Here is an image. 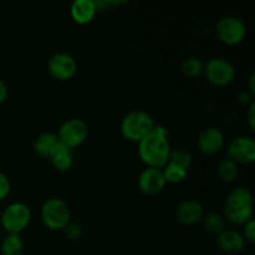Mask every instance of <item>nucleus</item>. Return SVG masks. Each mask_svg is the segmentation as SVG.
Returning a JSON list of instances; mask_svg holds the SVG:
<instances>
[{
	"label": "nucleus",
	"mask_w": 255,
	"mask_h": 255,
	"mask_svg": "<svg viewBox=\"0 0 255 255\" xmlns=\"http://www.w3.org/2000/svg\"><path fill=\"white\" fill-rule=\"evenodd\" d=\"M137 143L139 159L147 167L162 169L168 163L172 149L168 141V133L163 126L154 125L153 129Z\"/></svg>",
	"instance_id": "1"
},
{
	"label": "nucleus",
	"mask_w": 255,
	"mask_h": 255,
	"mask_svg": "<svg viewBox=\"0 0 255 255\" xmlns=\"http://www.w3.org/2000/svg\"><path fill=\"white\" fill-rule=\"evenodd\" d=\"M254 199L248 187L238 186L229 192L223 206V217L226 221L237 226H243L253 219Z\"/></svg>",
	"instance_id": "2"
},
{
	"label": "nucleus",
	"mask_w": 255,
	"mask_h": 255,
	"mask_svg": "<svg viewBox=\"0 0 255 255\" xmlns=\"http://www.w3.org/2000/svg\"><path fill=\"white\" fill-rule=\"evenodd\" d=\"M154 121L149 114L142 110L128 112L121 121V133L126 139L139 142L153 129Z\"/></svg>",
	"instance_id": "3"
},
{
	"label": "nucleus",
	"mask_w": 255,
	"mask_h": 255,
	"mask_svg": "<svg viewBox=\"0 0 255 255\" xmlns=\"http://www.w3.org/2000/svg\"><path fill=\"white\" fill-rule=\"evenodd\" d=\"M40 216L44 226L51 231H64L71 218L70 208L66 202L56 197L47 199L42 204Z\"/></svg>",
	"instance_id": "4"
},
{
	"label": "nucleus",
	"mask_w": 255,
	"mask_h": 255,
	"mask_svg": "<svg viewBox=\"0 0 255 255\" xmlns=\"http://www.w3.org/2000/svg\"><path fill=\"white\" fill-rule=\"evenodd\" d=\"M0 222L7 234H20L31 222V209L24 202L10 203L2 212Z\"/></svg>",
	"instance_id": "5"
},
{
	"label": "nucleus",
	"mask_w": 255,
	"mask_h": 255,
	"mask_svg": "<svg viewBox=\"0 0 255 255\" xmlns=\"http://www.w3.org/2000/svg\"><path fill=\"white\" fill-rule=\"evenodd\" d=\"M207 80L217 87H226L236 79V67L224 57H213L204 64Z\"/></svg>",
	"instance_id": "6"
},
{
	"label": "nucleus",
	"mask_w": 255,
	"mask_h": 255,
	"mask_svg": "<svg viewBox=\"0 0 255 255\" xmlns=\"http://www.w3.org/2000/svg\"><path fill=\"white\" fill-rule=\"evenodd\" d=\"M216 34L219 41L229 46H234L246 39L247 26L242 19L228 15L218 20L216 25Z\"/></svg>",
	"instance_id": "7"
},
{
	"label": "nucleus",
	"mask_w": 255,
	"mask_h": 255,
	"mask_svg": "<svg viewBox=\"0 0 255 255\" xmlns=\"http://www.w3.org/2000/svg\"><path fill=\"white\" fill-rule=\"evenodd\" d=\"M57 138L64 146L72 149L81 146L89 136V126L81 119L66 120L57 131Z\"/></svg>",
	"instance_id": "8"
},
{
	"label": "nucleus",
	"mask_w": 255,
	"mask_h": 255,
	"mask_svg": "<svg viewBox=\"0 0 255 255\" xmlns=\"http://www.w3.org/2000/svg\"><path fill=\"white\" fill-rule=\"evenodd\" d=\"M47 70L54 79L66 81L75 76L77 71L76 60L67 52H56L47 62Z\"/></svg>",
	"instance_id": "9"
},
{
	"label": "nucleus",
	"mask_w": 255,
	"mask_h": 255,
	"mask_svg": "<svg viewBox=\"0 0 255 255\" xmlns=\"http://www.w3.org/2000/svg\"><path fill=\"white\" fill-rule=\"evenodd\" d=\"M228 158L237 164H251L255 161V141L253 137L239 136L228 146Z\"/></svg>",
	"instance_id": "10"
},
{
	"label": "nucleus",
	"mask_w": 255,
	"mask_h": 255,
	"mask_svg": "<svg viewBox=\"0 0 255 255\" xmlns=\"http://www.w3.org/2000/svg\"><path fill=\"white\" fill-rule=\"evenodd\" d=\"M166 186L163 171L161 168L146 167L138 176V188L147 196H154L163 191Z\"/></svg>",
	"instance_id": "11"
},
{
	"label": "nucleus",
	"mask_w": 255,
	"mask_h": 255,
	"mask_svg": "<svg viewBox=\"0 0 255 255\" xmlns=\"http://www.w3.org/2000/svg\"><path fill=\"white\" fill-rule=\"evenodd\" d=\"M224 133L218 127H207L199 133L197 139L198 149L204 154L218 153L224 147Z\"/></svg>",
	"instance_id": "12"
},
{
	"label": "nucleus",
	"mask_w": 255,
	"mask_h": 255,
	"mask_svg": "<svg viewBox=\"0 0 255 255\" xmlns=\"http://www.w3.org/2000/svg\"><path fill=\"white\" fill-rule=\"evenodd\" d=\"M204 216L203 206L194 199H186L178 203L174 209V217L178 223L192 226L202 221Z\"/></svg>",
	"instance_id": "13"
},
{
	"label": "nucleus",
	"mask_w": 255,
	"mask_h": 255,
	"mask_svg": "<svg viewBox=\"0 0 255 255\" xmlns=\"http://www.w3.org/2000/svg\"><path fill=\"white\" fill-rule=\"evenodd\" d=\"M217 246L223 253L234 255L243 251L246 241L239 232L233 231V229H224L217 237Z\"/></svg>",
	"instance_id": "14"
},
{
	"label": "nucleus",
	"mask_w": 255,
	"mask_h": 255,
	"mask_svg": "<svg viewBox=\"0 0 255 255\" xmlns=\"http://www.w3.org/2000/svg\"><path fill=\"white\" fill-rule=\"evenodd\" d=\"M97 12L96 2L94 0H76L71 4L70 14L76 24L86 25L94 20Z\"/></svg>",
	"instance_id": "15"
},
{
	"label": "nucleus",
	"mask_w": 255,
	"mask_h": 255,
	"mask_svg": "<svg viewBox=\"0 0 255 255\" xmlns=\"http://www.w3.org/2000/svg\"><path fill=\"white\" fill-rule=\"evenodd\" d=\"M61 142L57 138L56 133L52 132H44L39 134L34 141V151L39 154L40 157H46L50 158L57 148L60 147Z\"/></svg>",
	"instance_id": "16"
},
{
	"label": "nucleus",
	"mask_w": 255,
	"mask_h": 255,
	"mask_svg": "<svg viewBox=\"0 0 255 255\" xmlns=\"http://www.w3.org/2000/svg\"><path fill=\"white\" fill-rule=\"evenodd\" d=\"M52 167L59 172H66L74 164V156H72V149L67 148L64 144H60L57 151L50 157Z\"/></svg>",
	"instance_id": "17"
},
{
	"label": "nucleus",
	"mask_w": 255,
	"mask_h": 255,
	"mask_svg": "<svg viewBox=\"0 0 255 255\" xmlns=\"http://www.w3.org/2000/svg\"><path fill=\"white\" fill-rule=\"evenodd\" d=\"M24 252V242L20 234H7L1 242L2 255H21Z\"/></svg>",
	"instance_id": "18"
},
{
	"label": "nucleus",
	"mask_w": 255,
	"mask_h": 255,
	"mask_svg": "<svg viewBox=\"0 0 255 255\" xmlns=\"http://www.w3.org/2000/svg\"><path fill=\"white\" fill-rule=\"evenodd\" d=\"M217 174L222 182L232 183L238 176V164L227 157L219 162L218 167H217Z\"/></svg>",
	"instance_id": "19"
},
{
	"label": "nucleus",
	"mask_w": 255,
	"mask_h": 255,
	"mask_svg": "<svg viewBox=\"0 0 255 255\" xmlns=\"http://www.w3.org/2000/svg\"><path fill=\"white\" fill-rule=\"evenodd\" d=\"M202 222H203V227L208 233L211 234H221L222 232L226 229V219L222 214L219 213H212L206 214L202 218Z\"/></svg>",
	"instance_id": "20"
},
{
	"label": "nucleus",
	"mask_w": 255,
	"mask_h": 255,
	"mask_svg": "<svg viewBox=\"0 0 255 255\" xmlns=\"http://www.w3.org/2000/svg\"><path fill=\"white\" fill-rule=\"evenodd\" d=\"M182 74L189 79H196L201 76L204 71V62L198 57H188L184 59L181 64Z\"/></svg>",
	"instance_id": "21"
},
{
	"label": "nucleus",
	"mask_w": 255,
	"mask_h": 255,
	"mask_svg": "<svg viewBox=\"0 0 255 255\" xmlns=\"http://www.w3.org/2000/svg\"><path fill=\"white\" fill-rule=\"evenodd\" d=\"M162 171H163V176H164V179H166V183H172V184L181 183V182H183L187 177V169L172 163H167L166 166L162 168Z\"/></svg>",
	"instance_id": "22"
},
{
	"label": "nucleus",
	"mask_w": 255,
	"mask_h": 255,
	"mask_svg": "<svg viewBox=\"0 0 255 255\" xmlns=\"http://www.w3.org/2000/svg\"><path fill=\"white\" fill-rule=\"evenodd\" d=\"M192 154L186 149H173L169 153L168 163L176 164V166L182 167L184 169H188L192 166Z\"/></svg>",
	"instance_id": "23"
},
{
	"label": "nucleus",
	"mask_w": 255,
	"mask_h": 255,
	"mask_svg": "<svg viewBox=\"0 0 255 255\" xmlns=\"http://www.w3.org/2000/svg\"><path fill=\"white\" fill-rule=\"evenodd\" d=\"M243 236L244 241L248 242V243L253 244L255 242V222L254 219H251V221L247 222L246 224H243Z\"/></svg>",
	"instance_id": "24"
},
{
	"label": "nucleus",
	"mask_w": 255,
	"mask_h": 255,
	"mask_svg": "<svg viewBox=\"0 0 255 255\" xmlns=\"http://www.w3.org/2000/svg\"><path fill=\"white\" fill-rule=\"evenodd\" d=\"M65 232V236L67 237L71 241H77V239L81 238L82 236V229L79 224H75V223H69L64 229Z\"/></svg>",
	"instance_id": "25"
},
{
	"label": "nucleus",
	"mask_w": 255,
	"mask_h": 255,
	"mask_svg": "<svg viewBox=\"0 0 255 255\" xmlns=\"http://www.w3.org/2000/svg\"><path fill=\"white\" fill-rule=\"evenodd\" d=\"M10 189H11V184H10L9 178L6 174L0 172V202L9 196Z\"/></svg>",
	"instance_id": "26"
},
{
	"label": "nucleus",
	"mask_w": 255,
	"mask_h": 255,
	"mask_svg": "<svg viewBox=\"0 0 255 255\" xmlns=\"http://www.w3.org/2000/svg\"><path fill=\"white\" fill-rule=\"evenodd\" d=\"M247 117H248V125L251 127L252 131H254L255 128V102L253 101L251 105H249L248 114H247Z\"/></svg>",
	"instance_id": "27"
},
{
	"label": "nucleus",
	"mask_w": 255,
	"mask_h": 255,
	"mask_svg": "<svg viewBox=\"0 0 255 255\" xmlns=\"http://www.w3.org/2000/svg\"><path fill=\"white\" fill-rule=\"evenodd\" d=\"M238 100H239V102H242V104H246V105H251L252 102L254 101L253 95H252L251 92H242V94L239 95Z\"/></svg>",
	"instance_id": "28"
},
{
	"label": "nucleus",
	"mask_w": 255,
	"mask_h": 255,
	"mask_svg": "<svg viewBox=\"0 0 255 255\" xmlns=\"http://www.w3.org/2000/svg\"><path fill=\"white\" fill-rule=\"evenodd\" d=\"M7 99V86L4 82V80L0 79V104Z\"/></svg>",
	"instance_id": "29"
},
{
	"label": "nucleus",
	"mask_w": 255,
	"mask_h": 255,
	"mask_svg": "<svg viewBox=\"0 0 255 255\" xmlns=\"http://www.w3.org/2000/svg\"><path fill=\"white\" fill-rule=\"evenodd\" d=\"M254 81H255V74H254V72H252L251 77H249V92H251L252 95H254V94H255Z\"/></svg>",
	"instance_id": "30"
}]
</instances>
